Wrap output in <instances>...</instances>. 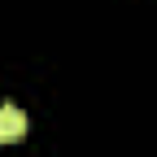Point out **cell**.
<instances>
[{
    "label": "cell",
    "mask_w": 157,
    "mask_h": 157,
    "mask_svg": "<svg viewBox=\"0 0 157 157\" xmlns=\"http://www.w3.org/2000/svg\"><path fill=\"white\" fill-rule=\"evenodd\" d=\"M22 135H26V113L13 101H5L0 105V144H17Z\"/></svg>",
    "instance_id": "obj_1"
}]
</instances>
